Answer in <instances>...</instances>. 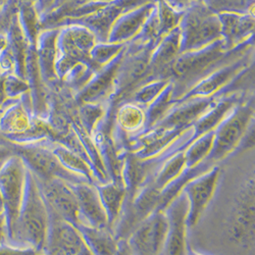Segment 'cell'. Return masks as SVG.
Listing matches in <instances>:
<instances>
[{
  "instance_id": "obj_17",
  "label": "cell",
  "mask_w": 255,
  "mask_h": 255,
  "mask_svg": "<svg viewBox=\"0 0 255 255\" xmlns=\"http://www.w3.org/2000/svg\"><path fill=\"white\" fill-rule=\"evenodd\" d=\"M232 103L226 101L219 104L217 108L202 117L196 125L197 136L214 131L215 128H218V126L230 115Z\"/></svg>"
},
{
  "instance_id": "obj_15",
  "label": "cell",
  "mask_w": 255,
  "mask_h": 255,
  "mask_svg": "<svg viewBox=\"0 0 255 255\" xmlns=\"http://www.w3.org/2000/svg\"><path fill=\"white\" fill-rule=\"evenodd\" d=\"M59 161L70 172L82 177L86 181L95 184V174L91 162L78 154L76 151H72L65 147H57L53 150Z\"/></svg>"
},
{
  "instance_id": "obj_18",
  "label": "cell",
  "mask_w": 255,
  "mask_h": 255,
  "mask_svg": "<svg viewBox=\"0 0 255 255\" xmlns=\"http://www.w3.org/2000/svg\"><path fill=\"white\" fill-rule=\"evenodd\" d=\"M143 119L144 117L142 112L137 108H133V106L125 108L120 114V123L124 129L127 130L136 129L138 126L141 125Z\"/></svg>"
},
{
  "instance_id": "obj_7",
  "label": "cell",
  "mask_w": 255,
  "mask_h": 255,
  "mask_svg": "<svg viewBox=\"0 0 255 255\" xmlns=\"http://www.w3.org/2000/svg\"><path fill=\"white\" fill-rule=\"evenodd\" d=\"M36 177V176H35ZM49 214L78 226L81 224L77 196L73 185L59 180H41L36 177Z\"/></svg>"
},
{
  "instance_id": "obj_10",
  "label": "cell",
  "mask_w": 255,
  "mask_h": 255,
  "mask_svg": "<svg viewBox=\"0 0 255 255\" xmlns=\"http://www.w3.org/2000/svg\"><path fill=\"white\" fill-rule=\"evenodd\" d=\"M84 246L77 226L50 215L44 255H76Z\"/></svg>"
},
{
  "instance_id": "obj_5",
  "label": "cell",
  "mask_w": 255,
  "mask_h": 255,
  "mask_svg": "<svg viewBox=\"0 0 255 255\" xmlns=\"http://www.w3.org/2000/svg\"><path fill=\"white\" fill-rule=\"evenodd\" d=\"M168 219L164 210L145 218L127 238L134 255H160L166 240Z\"/></svg>"
},
{
  "instance_id": "obj_6",
  "label": "cell",
  "mask_w": 255,
  "mask_h": 255,
  "mask_svg": "<svg viewBox=\"0 0 255 255\" xmlns=\"http://www.w3.org/2000/svg\"><path fill=\"white\" fill-rule=\"evenodd\" d=\"M251 120L252 110L249 106L238 109L229 115L215 131L214 148L207 160L216 163L226 158L238 148L250 127Z\"/></svg>"
},
{
  "instance_id": "obj_11",
  "label": "cell",
  "mask_w": 255,
  "mask_h": 255,
  "mask_svg": "<svg viewBox=\"0 0 255 255\" xmlns=\"http://www.w3.org/2000/svg\"><path fill=\"white\" fill-rule=\"evenodd\" d=\"M73 188L77 196L81 224L100 229H110L108 216L101 203L96 185L83 182L73 185Z\"/></svg>"
},
{
  "instance_id": "obj_2",
  "label": "cell",
  "mask_w": 255,
  "mask_h": 255,
  "mask_svg": "<svg viewBox=\"0 0 255 255\" xmlns=\"http://www.w3.org/2000/svg\"><path fill=\"white\" fill-rule=\"evenodd\" d=\"M226 234L231 243L250 250L255 241V183L254 176L246 178L234 197L226 220Z\"/></svg>"
},
{
  "instance_id": "obj_13",
  "label": "cell",
  "mask_w": 255,
  "mask_h": 255,
  "mask_svg": "<svg viewBox=\"0 0 255 255\" xmlns=\"http://www.w3.org/2000/svg\"><path fill=\"white\" fill-rule=\"evenodd\" d=\"M85 245L93 255H115L118 239L110 229L95 228L86 224L77 226Z\"/></svg>"
},
{
  "instance_id": "obj_22",
  "label": "cell",
  "mask_w": 255,
  "mask_h": 255,
  "mask_svg": "<svg viewBox=\"0 0 255 255\" xmlns=\"http://www.w3.org/2000/svg\"><path fill=\"white\" fill-rule=\"evenodd\" d=\"M76 255H93V254H92V252L88 249V247H87L86 245H85Z\"/></svg>"
},
{
  "instance_id": "obj_1",
  "label": "cell",
  "mask_w": 255,
  "mask_h": 255,
  "mask_svg": "<svg viewBox=\"0 0 255 255\" xmlns=\"http://www.w3.org/2000/svg\"><path fill=\"white\" fill-rule=\"evenodd\" d=\"M50 215L35 175L27 167L24 198L16 223L14 245L44 255Z\"/></svg>"
},
{
  "instance_id": "obj_8",
  "label": "cell",
  "mask_w": 255,
  "mask_h": 255,
  "mask_svg": "<svg viewBox=\"0 0 255 255\" xmlns=\"http://www.w3.org/2000/svg\"><path fill=\"white\" fill-rule=\"evenodd\" d=\"M17 155L23 159L26 166L38 179H59L71 185L88 182L70 172L62 165L55 153L46 148L24 147L17 151Z\"/></svg>"
},
{
  "instance_id": "obj_4",
  "label": "cell",
  "mask_w": 255,
  "mask_h": 255,
  "mask_svg": "<svg viewBox=\"0 0 255 255\" xmlns=\"http://www.w3.org/2000/svg\"><path fill=\"white\" fill-rule=\"evenodd\" d=\"M221 178V168L211 166L206 172L189 180L184 186L182 192L188 202L187 225L188 228H194L205 210L214 199Z\"/></svg>"
},
{
  "instance_id": "obj_19",
  "label": "cell",
  "mask_w": 255,
  "mask_h": 255,
  "mask_svg": "<svg viewBox=\"0 0 255 255\" xmlns=\"http://www.w3.org/2000/svg\"><path fill=\"white\" fill-rule=\"evenodd\" d=\"M0 255H40L35 250L23 247L8 244H0Z\"/></svg>"
},
{
  "instance_id": "obj_12",
  "label": "cell",
  "mask_w": 255,
  "mask_h": 255,
  "mask_svg": "<svg viewBox=\"0 0 255 255\" xmlns=\"http://www.w3.org/2000/svg\"><path fill=\"white\" fill-rule=\"evenodd\" d=\"M95 185L106 216H108L110 230L114 233L128 200V191L124 184L115 181H108Z\"/></svg>"
},
{
  "instance_id": "obj_3",
  "label": "cell",
  "mask_w": 255,
  "mask_h": 255,
  "mask_svg": "<svg viewBox=\"0 0 255 255\" xmlns=\"http://www.w3.org/2000/svg\"><path fill=\"white\" fill-rule=\"evenodd\" d=\"M27 166L18 155H11L0 166V197L4 211V226L8 243L14 245L16 223L22 206Z\"/></svg>"
},
{
  "instance_id": "obj_9",
  "label": "cell",
  "mask_w": 255,
  "mask_h": 255,
  "mask_svg": "<svg viewBox=\"0 0 255 255\" xmlns=\"http://www.w3.org/2000/svg\"><path fill=\"white\" fill-rule=\"evenodd\" d=\"M168 219V231L165 244L160 255H187V215L188 202L185 194H181L164 210Z\"/></svg>"
},
{
  "instance_id": "obj_20",
  "label": "cell",
  "mask_w": 255,
  "mask_h": 255,
  "mask_svg": "<svg viewBox=\"0 0 255 255\" xmlns=\"http://www.w3.org/2000/svg\"><path fill=\"white\" fill-rule=\"evenodd\" d=\"M115 255H134L127 239H118V247Z\"/></svg>"
},
{
  "instance_id": "obj_16",
  "label": "cell",
  "mask_w": 255,
  "mask_h": 255,
  "mask_svg": "<svg viewBox=\"0 0 255 255\" xmlns=\"http://www.w3.org/2000/svg\"><path fill=\"white\" fill-rule=\"evenodd\" d=\"M215 131L207 132L198 136L187 150L183 151L187 169H192L205 161L214 148Z\"/></svg>"
},
{
  "instance_id": "obj_14",
  "label": "cell",
  "mask_w": 255,
  "mask_h": 255,
  "mask_svg": "<svg viewBox=\"0 0 255 255\" xmlns=\"http://www.w3.org/2000/svg\"><path fill=\"white\" fill-rule=\"evenodd\" d=\"M187 171L184 152L180 151L166 159L154 174L149 184L159 193Z\"/></svg>"
},
{
  "instance_id": "obj_23",
  "label": "cell",
  "mask_w": 255,
  "mask_h": 255,
  "mask_svg": "<svg viewBox=\"0 0 255 255\" xmlns=\"http://www.w3.org/2000/svg\"><path fill=\"white\" fill-rule=\"evenodd\" d=\"M187 255H206V254H203V253H201V252L195 251V250H193V249H189Z\"/></svg>"
},
{
  "instance_id": "obj_21",
  "label": "cell",
  "mask_w": 255,
  "mask_h": 255,
  "mask_svg": "<svg viewBox=\"0 0 255 255\" xmlns=\"http://www.w3.org/2000/svg\"><path fill=\"white\" fill-rule=\"evenodd\" d=\"M12 154L9 153L8 150H6L5 148H0V166H1Z\"/></svg>"
}]
</instances>
